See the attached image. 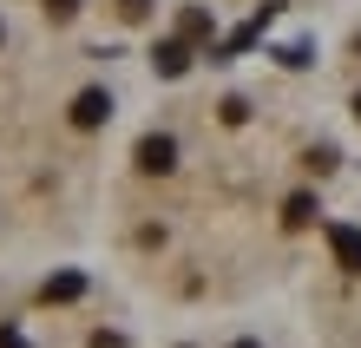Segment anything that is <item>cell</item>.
<instances>
[{"instance_id": "7c38bea8", "label": "cell", "mask_w": 361, "mask_h": 348, "mask_svg": "<svg viewBox=\"0 0 361 348\" xmlns=\"http://www.w3.org/2000/svg\"><path fill=\"white\" fill-rule=\"evenodd\" d=\"M355 119H361V92H355Z\"/></svg>"}, {"instance_id": "ba28073f", "label": "cell", "mask_w": 361, "mask_h": 348, "mask_svg": "<svg viewBox=\"0 0 361 348\" xmlns=\"http://www.w3.org/2000/svg\"><path fill=\"white\" fill-rule=\"evenodd\" d=\"M145 13H152V0H118V20H132V27H138Z\"/></svg>"}, {"instance_id": "5b68a950", "label": "cell", "mask_w": 361, "mask_h": 348, "mask_svg": "<svg viewBox=\"0 0 361 348\" xmlns=\"http://www.w3.org/2000/svg\"><path fill=\"white\" fill-rule=\"evenodd\" d=\"M315 210H322V204H315L309 191H295V198L283 204V224H289V230H309V224H315Z\"/></svg>"}, {"instance_id": "8fae6325", "label": "cell", "mask_w": 361, "mask_h": 348, "mask_svg": "<svg viewBox=\"0 0 361 348\" xmlns=\"http://www.w3.org/2000/svg\"><path fill=\"white\" fill-rule=\"evenodd\" d=\"M237 348H263V342H237Z\"/></svg>"}, {"instance_id": "8992f818", "label": "cell", "mask_w": 361, "mask_h": 348, "mask_svg": "<svg viewBox=\"0 0 361 348\" xmlns=\"http://www.w3.org/2000/svg\"><path fill=\"white\" fill-rule=\"evenodd\" d=\"M39 296H47V302H79V296H86V276H47V289H39Z\"/></svg>"}, {"instance_id": "3957f363", "label": "cell", "mask_w": 361, "mask_h": 348, "mask_svg": "<svg viewBox=\"0 0 361 348\" xmlns=\"http://www.w3.org/2000/svg\"><path fill=\"white\" fill-rule=\"evenodd\" d=\"M329 250H335V263L348 276H361V230L355 224H329Z\"/></svg>"}, {"instance_id": "52a82bcc", "label": "cell", "mask_w": 361, "mask_h": 348, "mask_svg": "<svg viewBox=\"0 0 361 348\" xmlns=\"http://www.w3.org/2000/svg\"><path fill=\"white\" fill-rule=\"evenodd\" d=\"M204 33H210V13H204V7H184V13H178V40L190 47V40H204Z\"/></svg>"}, {"instance_id": "277c9868", "label": "cell", "mask_w": 361, "mask_h": 348, "mask_svg": "<svg viewBox=\"0 0 361 348\" xmlns=\"http://www.w3.org/2000/svg\"><path fill=\"white\" fill-rule=\"evenodd\" d=\"M152 66H158L164 79H178V73H190V47H184V40H164V47L152 53Z\"/></svg>"}, {"instance_id": "9c48e42d", "label": "cell", "mask_w": 361, "mask_h": 348, "mask_svg": "<svg viewBox=\"0 0 361 348\" xmlns=\"http://www.w3.org/2000/svg\"><path fill=\"white\" fill-rule=\"evenodd\" d=\"M79 13V0H47V20H73Z\"/></svg>"}, {"instance_id": "6da1fadb", "label": "cell", "mask_w": 361, "mask_h": 348, "mask_svg": "<svg viewBox=\"0 0 361 348\" xmlns=\"http://www.w3.org/2000/svg\"><path fill=\"white\" fill-rule=\"evenodd\" d=\"M105 119H112V92H99V85H86V92L73 99V125H79V132H99Z\"/></svg>"}, {"instance_id": "30bf717a", "label": "cell", "mask_w": 361, "mask_h": 348, "mask_svg": "<svg viewBox=\"0 0 361 348\" xmlns=\"http://www.w3.org/2000/svg\"><path fill=\"white\" fill-rule=\"evenodd\" d=\"M0 348H27V335H20V329H0Z\"/></svg>"}, {"instance_id": "7a4b0ae2", "label": "cell", "mask_w": 361, "mask_h": 348, "mask_svg": "<svg viewBox=\"0 0 361 348\" xmlns=\"http://www.w3.org/2000/svg\"><path fill=\"white\" fill-rule=\"evenodd\" d=\"M171 164H178V138H164V132L138 138V171H152V178H164Z\"/></svg>"}, {"instance_id": "4fadbf2b", "label": "cell", "mask_w": 361, "mask_h": 348, "mask_svg": "<svg viewBox=\"0 0 361 348\" xmlns=\"http://www.w3.org/2000/svg\"><path fill=\"white\" fill-rule=\"evenodd\" d=\"M0 40H7V27H0Z\"/></svg>"}]
</instances>
